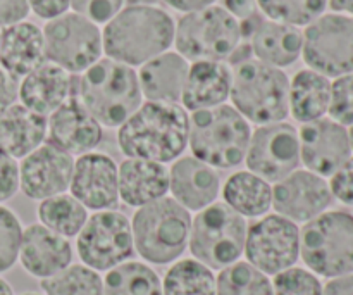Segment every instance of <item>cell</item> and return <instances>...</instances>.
Returning a JSON list of instances; mask_svg holds the SVG:
<instances>
[{"label":"cell","instance_id":"ba28073f","mask_svg":"<svg viewBox=\"0 0 353 295\" xmlns=\"http://www.w3.org/2000/svg\"><path fill=\"white\" fill-rule=\"evenodd\" d=\"M248 223L228 204L216 200L192 216L188 249L192 258L212 272L240 261L245 252Z\"/></svg>","mask_w":353,"mask_h":295},{"label":"cell","instance_id":"9c48e42d","mask_svg":"<svg viewBox=\"0 0 353 295\" xmlns=\"http://www.w3.org/2000/svg\"><path fill=\"white\" fill-rule=\"evenodd\" d=\"M240 23L223 6L183 14L176 23V52L188 62L233 59L240 48Z\"/></svg>","mask_w":353,"mask_h":295},{"label":"cell","instance_id":"e575fe53","mask_svg":"<svg viewBox=\"0 0 353 295\" xmlns=\"http://www.w3.org/2000/svg\"><path fill=\"white\" fill-rule=\"evenodd\" d=\"M43 295H103V278L83 263H72L64 272L41 280Z\"/></svg>","mask_w":353,"mask_h":295},{"label":"cell","instance_id":"60d3db41","mask_svg":"<svg viewBox=\"0 0 353 295\" xmlns=\"http://www.w3.org/2000/svg\"><path fill=\"white\" fill-rule=\"evenodd\" d=\"M19 190V164L0 149V204L7 202Z\"/></svg>","mask_w":353,"mask_h":295},{"label":"cell","instance_id":"ac0fdd59","mask_svg":"<svg viewBox=\"0 0 353 295\" xmlns=\"http://www.w3.org/2000/svg\"><path fill=\"white\" fill-rule=\"evenodd\" d=\"M69 193L86 209H114L119 202L117 162L102 152H88L74 159Z\"/></svg>","mask_w":353,"mask_h":295},{"label":"cell","instance_id":"30bf717a","mask_svg":"<svg viewBox=\"0 0 353 295\" xmlns=\"http://www.w3.org/2000/svg\"><path fill=\"white\" fill-rule=\"evenodd\" d=\"M41 31L47 61L65 69L69 75H81L102 59L100 26L72 10L47 21Z\"/></svg>","mask_w":353,"mask_h":295},{"label":"cell","instance_id":"d4e9b609","mask_svg":"<svg viewBox=\"0 0 353 295\" xmlns=\"http://www.w3.org/2000/svg\"><path fill=\"white\" fill-rule=\"evenodd\" d=\"M47 61L43 31L34 23L23 21L0 31V68L12 76L23 79L31 71Z\"/></svg>","mask_w":353,"mask_h":295},{"label":"cell","instance_id":"603a6c76","mask_svg":"<svg viewBox=\"0 0 353 295\" xmlns=\"http://www.w3.org/2000/svg\"><path fill=\"white\" fill-rule=\"evenodd\" d=\"M72 75L54 62L45 61L21 79L17 99L30 111L48 117L72 95Z\"/></svg>","mask_w":353,"mask_h":295},{"label":"cell","instance_id":"f5cc1de1","mask_svg":"<svg viewBox=\"0 0 353 295\" xmlns=\"http://www.w3.org/2000/svg\"><path fill=\"white\" fill-rule=\"evenodd\" d=\"M21 295H43V294H38V292H24V294H21Z\"/></svg>","mask_w":353,"mask_h":295},{"label":"cell","instance_id":"4dcf8cb0","mask_svg":"<svg viewBox=\"0 0 353 295\" xmlns=\"http://www.w3.org/2000/svg\"><path fill=\"white\" fill-rule=\"evenodd\" d=\"M38 223L64 238H74L88 220V209L71 193H59L40 200Z\"/></svg>","mask_w":353,"mask_h":295},{"label":"cell","instance_id":"7402d4cb","mask_svg":"<svg viewBox=\"0 0 353 295\" xmlns=\"http://www.w3.org/2000/svg\"><path fill=\"white\" fill-rule=\"evenodd\" d=\"M245 37L248 38V47L254 59L272 68H288L302 57V28L290 26L261 16Z\"/></svg>","mask_w":353,"mask_h":295},{"label":"cell","instance_id":"ab89813d","mask_svg":"<svg viewBox=\"0 0 353 295\" xmlns=\"http://www.w3.org/2000/svg\"><path fill=\"white\" fill-rule=\"evenodd\" d=\"M123 7L124 0H71L72 12L95 24H107Z\"/></svg>","mask_w":353,"mask_h":295},{"label":"cell","instance_id":"52a82bcc","mask_svg":"<svg viewBox=\"0 0 353 295\" xmlns=\"http://www.w3.org/2000/svg\"><path fill=\"white\" fill-rule=\"evenodd\" d=\"M300 259L321 278L353 273V214L327 209L300 228Z\"/></svg>","mask_w":353,"mask_h":295},{"label":"cell","instance_id":"1f68e13d","mask_svg":"<svg viewBox=\"0 0 353 295\" xmlns=\"http://www.w3.org/2000/svg\"><path fill=\"white\" fill-rule=\"evenodd\" d=\"M103 295H162V280L150 265L130 259L107 272Z\"/></svg>","mask_w":353,"mask_h":295},{"label":"cell","instance_id":"4316f807","mask_svg":"<svg viewBox=\"0 0 353 295\" xmlns=\"http://www.w3.org/2000/svg\"><path fill=\"white\" fill-rule=\"evenodd\" d=\"M190 62L176 50H168L138 69L141 95L150 102H181Z\"/></svg>","mask_w":353,"mask_h":295},{"label":"cell","instance_id":"5bb4252c","mask_svg":"<svg viewBox=\"0 0 353 295\" xmlns=\"http://www.w3.org/2000/svg\"><path fill=\"white\" fill-rule=\"evenodd\" d=\"M245 164L248 171L274 185L299 169V130L286 121L257 126L248 142Z\"/></svg>","mask_w":353,"mask_h":295},{"label":"cell","instance_id":"4fadbf2b","mask_svg":"<svg viewBox=\"0 0 353 295\" xmlns=\"http://www.w3.org/2000/svg\"><path fill=\"white\" fill-rule=\"evenodd\" d=\"M247 263L274 276L296 266L300 259V227L279 214H265L248 225L245 240Z\"/></svg>","mask_w":353,"mask_h":295},{"label":"cell","instance_id":"8fae6325","mask_svg":"<svg viewBox=\"0 0 353 295\" xmlns=\"http://www.w3.org/2000/svg\"><path fill=\"white\" fill-rule=\"evenodd\" d=\"M79 261L95 272H110L134 254L131 220L116 209L97 211L88 216L76 237Z\"/></svg>","mask_w":353,"mask_h":295},{"label":"cell","instance_id":"2e32d148","mask_svg":"<svg viewBox=\"0 0 353 295\" xmlns=\"http://www.w3.org/2000/svg\"><path fill=\"white\" fill-rule=\"evenodd\" d=\"M299 142L300 164L323 178H331L352 158L348 130L327 116L302 124Z\"/></svg>","mask_w":353,"mask_h":295},{"label":"cell","instance_id":"ffe728a7","mask_svg":"<svg viewBox=\"0 0 353 295\" xmlns=\"http://www.w3.org/2000/svg\"><path fill=\"white\" fill-rule=\"evenodd\" d=\"M72 256L71 242L41 223H33L23 230L19 263L33 278L41 282L64 272L72 265Z\"/></svg>","mask_w":353,"mask_h":295},{"label":"cell","instance_id":"3957f363","mask_svg":"<svg viewBox=\"0 0 353 295\" xmlns=\"http://www.w3.org/2000/svg\"><path fill=\"white\" fill-rule=\"evenodd\" d=\"M72 97L102 126L119 128L143 104L137 69L102 57L72 83Z\"/></svg>","mask_w":353,"mask_h":295},{"label":"cell","instance_id":"74e56055","mask_svg":"<svg viewBox=\"0 0 353 295\" xmlns=\"http://www.w3.org/2000/svg\"><path fill=\"white\" fill-rule=\"evenodd\" d=\"M274 295H323V282L310 269L292 266L272 276Z\"/></svg>","mask_w":353,"mask_h":295},{"label":"cell","instance_id":"836d02e7","mask_svg":"<svg viewBox=\"0 0 353 295\" xmlns=\"http://www.w3.org/2000/svg\"><path fill=\"white\" fill-rule=\"evenodd\" d=\"M217 295H274L272 280L247 261H236L216 276Z\"/></svg>","mask_w":353,"mask_h":295},{"label":"cell","instance_id":"f546056e","mask_svg":"<svg viewBox=\"0 0 353 295\" xmlns=\"http://www.w3.org/2000/svg\"><path fill=\"white\" fill-rule=\"evenodd\" d=\"M223 202L245 220L265 216L272 207V185L252 171H236L221 187Z\"/></svg>","mask_w":353,"mask_h":295},{"label":"cell","instance_id":"b9f144b4","mask_svg":"<svg viewBox=\"0 0 353 295\" xmlns=\"http://www.w3.org/2000/svg\"><path fill=\"white\" fill-rule=\"evenodd\" d=\"M330 189L334 200L353 206V154L352 158L330 178Z\"/></svg>","mask_w":353,"mask_h":295},{"label":"cell","instance_id":"f6af8a7d","mask_svg":"<svg viewBox=\"0 0 353 295\" xmlns=\"http://www.w3.org/2000/svg\"><path fill=\"white\" fill-rule=\"evenodd\" d=\"M17 88H19L17 79H14L12 76L7 75V73L0 68V116H2L9 107H12L14 104H16Z\"/></svg>","mask_w":353,"mask_h":295},{"label":"cell","instance_id":"6da1fadb","mask_svg":"<svg viewBox=\"0 0 353 295\" xmlns=\"http://www.w3.org/2000/svg\"><path fill=\"white\" fill-rule=\"evenodd\" d=\"M190 114L181 104L145 100L117 130V145L126 158L174 162L188 147Z\"/></svg>","mask_w":353,"mask_h":295},{"label":"cell","instance_id":"d6a6232c","mask_svg":"<svg viewBox=\"0 0 353 295\" xmlns=\"http://www.w3.org/2000/svg\"><path fill=\"white\" fill-rule=\"evenodd\" d=\"M162 295H217L216 273L193 258L178 259L162 278Z\"/></svg>","mask_w":353,"mask_h":295},{"label":"cell","instance_id":"f1b7e54d","mask_svg":"<svg viewBox=\"0 0 353 295\" xmlns=\"http://www.w3.org/2000/svg\"><path fill=\"white\" fill-rule=\"evenodd\" d=\"M331 100V79L314 69H300L290 79V114L305 124L327 114Z\"/></svg>","mask_w":353,"mask_h":295},{"label":"cell","instance_id":"f35d334b","mask_svg":"<svg viewBox=\"0 0 353 295\" xmlns=\"http://www.w3.org/2000/svg\"><path fill=\"white\" fill-rule=\"evenodd\" d=\"M327 117L348 128L353 124V73L331 82V100Z\"/></svg>","mask_w":353,"mask_h":295},{"label":"cell","instance_id":"44dd1931","mask_svg":"<svg viewBox=\"0 0 353 295\" xmlns=\"http://www.w3.org/2000/svg\"><path fill=\"white\" fill-rule=\"evenodd\" d=\"M221 187L217 169L193 155H181L169 168V192L190 213H199L216 202Z\"/></svg>","mask_w":353,"mask_h":295},{"label":"cell","instance_id":"681fc988","mask_svg":"<svg viewBox=\"0 0 353 295\" xmlns=\"http://www.w3.org/2000/svg\"><path fill=\"white\" fill-rule=\"evenodd\" d=\"M327 6L333 9V12L345 14V16L353 17V0H330Z\"/></svg>","mask_w":353,"mask_h":295},{"label":"cell","instance_id":"7a4b0ae2","mask_svg":"<svg viewBox=\"0 0 353 295\" xmlns=\"http://www.w3.org/2000/svg\"><path fill=\"white\" fill-rule=\"evenodd\" d=\"M176 23L162 7L150 3L126 6L103 24L105 57L140 68L174 45Z\"/></svg>","mask_w":353,"mask_h":295},{"label":"cell","instance_id":"816d5d0a","mask_svg":"<svg viewBox=\"0 0 353 295\" xmlns=\"http://www.w3.org/2000/svg\"><path fill=\"white\" fill-rule=\"evenodd\" d=\"M348 130V140H350V147H352V154H353V124L347 128Z\"/></svg>","mask_w":353,"mask_h":295},{"label":"cell","instance_id":"9a60e30c","mask_svg":"<svg viewBox=\"0 0 353 295\" xmlns=\"http://www.w3.org/2000/svg\"><path fill=\"white\" fill-rule=\"evenodd\" d=\"M333 202L334 197L327 180L305 168L295 169L272 185V207L276 214L296 225H305L321 216Z\"/></svg>","mask_w":353,"mask_h":295},{"label":"cell","instance_id":"83f0119b","mask_svg":"<svg viewBox=\"0 0 353 295\" xmlns=\"http://www.w3.org/2000/svg\"><path fill=\"white\" fill-rule=\"evenodd\" d=\"M47 142V117L23 104H14L0 116V149L10 158L23 159Z\"/></svg>","mask_w":353,"mask_h":295},{"label":"cell","instance_id":"e0dca14e","mask_svg":"<svg viewBox=\"0 0 353 295\" xmlns=\"http://www.w3.org/2000/svg\"><path fill=\"white\" fill-rule=\"evenodd\" d=\"M74 158L45 142L19 162V190L31 200L65 193L71 185Z\"/></svg>","mask_w":353,"mask_h":295},{"label":"cell","instance_id":"7dc6e473","mask_svg":"<svg viewBox=\"0 0 353 295\" xmlns=\"http://www.w3.org/2000/svg\"><path fill=\"white\" fill-rule=\"evenodd\" d=\"M323 295H353V273L327 280L323 285Z\"/></svg>","mask_w":353,"mask_h":295},{"label":"cell","instance_id":"484cf974","mask_svg":"<svg viewBox=\"0 0 353 295\" xmlns=\"http://www.w3.org/2000/svg\"><path fill=\"white\" fill-rule=\"evenodd\" d=\"M117 187L119 200L138 209L168 196L169 169L161 162L126 158L117 164Z\"/></svg>","mask_w":353,"mask_h":295},{"label":"cell","instance_id":"d6986e66","mask_svg":"<svg viewBox=\"0 0 353 295\" xmlns=\"http://www.w3.org/2000/svg\"><path fill=\"white\" fill-rule=\"evenodd\" d=\"M102 138V124L72 95L47 117V142L72 158L93 152Z\"/></svg>","mask_w":353,"mask_h":295},{"label":"cell","instance_id":"7c38bea8","mask_svg":"<svg viewBox=\"0 0 353 295\" xmlns=\"http://www.w3.org/2000/svg\"><path fill=\"white\" fill-rule=\"evenodd\" d=\"M302 59L307 68L326 78L353 73V17L324 12L303 28Z\"/></svg>","mask_w":353,"mask_h":295},{"label":"cell","instance_id":"8d00e7d4","mask_svg":"<svg viewBox=\"0 0 353 295\" xmlns=\"http://www.w3.org/2000/svg\"><path fill=\"white\" fill-rule=\"evenodd\" d=\"M23 230L17 214L0 204V275L10 272L19 261Z\"/></svg>","mask_w":353,"mask_h":295},{"label":"cell","instance_id":"5b68a950","mask_svg":"<svg viewBox=\"0 0 353 295\" xmlns=\"http://www.w3.org/2000/svg\"><path fill=\"white\" fill-rule=\"evenodd\" d=\"M250 137V123L231 104L190 114L192 155L214 169H231L245 162Z\"/></svg>","mask_w":353,"mask_h":295},{"label":"cell","instance_id":"d590c367","mask_svg":"<svg viewBox=\"0 0 353 295\" xmlns=\"http://www.w3.org/2000/svg\"><path fill=\"white\" fill-rule=\"evenodd\" d=\"M265 19L305 28L323 16L330 0H255Z\"/></svg>","mask_w":353,"mask_h":295},{"label":"cell","instance_id":"c3c4849f","mask_svg":"<svg viewBox=\"0 0 353 295\" xmlns=\"http://www.w3.org/2000/svg\"><path fill=\"white\" fill-rule=\"evenodd\" d=\"M164 3H168L169 7H172L174 10L183 14L195 12V10L207 9L210 6H216L217 0H162Z\"/></svg>","mask_w":353,"mask_h":295},{"label":"cell","instance_id":"7bdbcfd3","mask_svg":"<svg viewBox=\"0 0 353 295\" xmlns=\"http://www.w3.org/2000/svg\"><path fill=\"white\" fill-rule=\"evenodd\" d=\"M30 12L28 0H0V28L23 23Z\"/></svg>","mask_w":353,"mask_h":295},{"label":"cell","instance_id":"8992f818","mask_svg":"<svg viewBox=\"0 0 353 295\" xmlns=\"http://www.w3.org/2000/svg\"><path fill=\"white\" fill-rule=\"evenodd\" d=\"M231 71V106L248 123L262 126L290 116V78L283 69L243 59Z\"/></svg>","mask_w":353,"mask_h":295},{"label":"cell","instance_id":"ee69618b","mask_svg":"<svg viewBox=\"0 0 353 295\" xmlns=\"http://www.w3.org/2000/svg\"><path fill=\"white\" fill-rule=\"evenodd\" d=\"M30 9L41 19H55L71 10V0H28Z\"/></svg>","mask_w":353,"mask_h":295},{"label":"cell","instance_id":"cb8c5ba5","mask_svg":"<svg viewBox=\"0 0 353 295\" xmlns=\"http://www.w3.org/2000/svg\"><path fill=\"white\" fill-rule=\"evenodd\" d=\"M231 82H233V71L226 62H190L179 104L192 113L223 106L230 100Z\"/></svg>","mask_w":353,"mask_h":295},{"label":"cell","instance_id":"bcb514c9","mask_svg":"<svg viewBox=\"0 0 353 295\" xmlns=\"http://www.w3.org/2000/svg\"><path fill=\"white\" fill-rule=\"evenodd\" d=\"M223 7L238 23H243V21L259 14V7L255 0H223Z\"/></svg>","mask_w":353,"mask_h":295},{"label":"cell","instance_id":"f907efd6","mask_svg":"<svg viewBox=\"0 0 353 295\" xmlns=\"http://www.w3.org/2000/svg\"><path fill=\"white\" fill-rule=\"evenodd\" d=\"M0 295H14V289L10 287V283L3 280L2 276H0Z\"/></svg>","mask_w":353,"mask_h":295},{"label":"cell","instance_id":"277c9868","mask_svg":"<svg viewBox=\"0 0 353 295\" xmlns=\"http://www.w3.org/2000/svg\"><path fill=\"white\" fill-rule=\"evenodd\" d=\"M192 213L172 197L138 207L131 218L134 252L147 265L168 266L183 258L188 249Z\"/></svg>","mask_w":353,"mask_h":295}]
</instances>
